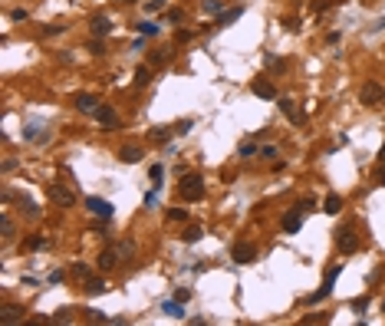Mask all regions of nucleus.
Segmentation results:
<instances>
[{
	"instance_id": "9d476101",
	"label": "nucleus",
	"mask_w": 385,
	"mask_h": 326,
	"mask_svg": "<svg viewBox=\"0 0 385 326\" xmlns=\"http://www.w3.org/2000/svg\"><path fill=\"white\" fill-rule=\"evenodd\" d=\"M86 208L96 214V218H102V221L112 218V201H106V198H86Z\"/></svg>"
},
{
	"instance_id": "0eeeda50",
	"label": "nucleus",
	"mask_w": 385,
	"mask_h": 326,
	"mask_svg": "<svg viewBox=\"0 0 385 326\" xmlns=\"http://www.w3.org/2000/svg\"><path fill=\"white\" fill-rule=\"evenodd\" d=\"M96 122H99V126L106 129V132H115L119 126H122V119H119V112H115L112 106H106V102H102V106H99V112H96Z\"/></svg>"
},
{
	"instance_id": "b1692460",
	"label": "nucleus",
	"mask_w": 385,
	"mask_h": 326,
	"mask_svg": "<svg viewBox=\"0 0 385 326\" xmlns=\"http://www.w3.org/2000/svg\"><path fill=\"white\" fill-rule=\"evenodd\" d=\"M0 231H4V241H13V234H17V224H13V218L4 211V218H0Z\"/></svg>"
},
{
	"instance_id": "ddd939ff",
	"label": "nucleus",
	"mask_w": 385,
	"mask_h": 326,
	"mask_svg": "<svg viewBox=\"0 0 385 326\" xmlns=\"http://www.w3.org/2000/svg\"><path fill=\"white\" fill-rule=\"evenodd\" d=\"M250 93L260 96V99H277V86L270 79H254L250 82Z\"/></svg>"
},
{
	"instance_id": "9b49d317",
	"label": "nucleus",
	"mask_w": 385,
	"mask_h": 326,
	"mask_svg": "<svg viewBox=\"0 0 385 326\" xmlns=\"http://www.w3.org/2000/svg\"><path fill=\"white\" fill-rule=\"evenodd\" d=\"M280 227H283V234H297L300 227H303V214L293 208V211H286L283 214V221H280Z\"/></svg>"
},
{
	"instance_id": "a878e982",
	"label": "nucleus",
	"mask_w": 385,
	"mask_h": 326,
	"mask_svg": "<svg viewBox=\"0 0 385 326\" xmlns=\"http://www.w3.org/2000/svg\"><path fill=\"white\" fill-rule=\"evenodd\" d=\"M149 82H152V66L145 63V66L135 69V86H149Z\"/></svg>"
},
{
	"instance_id": "20e7f679",
	"label": "nucleus",
	"mask_w": 385,
	"mask_h": 326,
	"mask_svg": "<svg viewBox=\"0 0 385 326\" xmlns=\"http://www.w3.org/2000/svg\"><path fill=\"white\" fill-rule=\"evenodd\" d=\"M336 247H339V254H356L359 251V234H356L352 227L336 231Z\"/></svg>"
},
{
	"instance_id": "79ce46f5",
	"label": "nucleus",
	"mask_w": 385,
	"mask_h": 326,
	"mask_svg": "<svg viewBox=\"0 0 385 326\" xmlns=\"http://www.w3.org/2000/svg\"><path fill=\"white\" fill-rule=\"evenodd\" d=\"M66 30V23H56V26H43V37H56V33Z\"/></svg>"
},
{
	"instance_id": "cd10ccee",
	"label": "nucleus",
	"mask_w": 385,
	"mask_h": 326,
	"mask_svg": "<svg viewBox=\"0 0 385 326\" xmlns=\"http://www.w3.org/2000/svg\"><path fill=\"white\" fill-rule=\"evenodd\" d=\"M257 155L263 158V162H277V155H280V149L277 145H260V152H257Z\"/></svg>"
},
{
	"instance_id": "5701e85b",
	"label": "nucleus",
	"mask_w": 385,
	"mask_h": 326,
	"mask_svg": "<svg viewBox=\"0 0 385 326\" xmlns=\"http://www.w3.org/2000/svg\"><path fill=\"white\" fill-rule=\"evenodd\" d=\"M162 310L171 316V320H181V316H185V303H181V300H168Z\"/></svg>"
},
{
	"instance_id": "c756f323",
	"label": "nucleus",
	"mask_w": 385,
	"mask_h": 326,
	"mask_svg": "<svg viewBox=\"0 0 385 326\" xmlns=\"http://www.w3.org/2000/svg\"><path fill=\"white\" fill-rule=\"evenodd\" d=\"M138 30H142L145 37H158V30H162V26L152 23V20H142V23H138Z\"/></svg>"
},
{
	"instance_id": "37998d69",
	"label": "nucleus",
	"mask_w": 385,
	"mask_h": 326,
	"mask_svg": "<svg viewBox=\"0 0 385 326\" xmlns=\"http://www.w3.org/2000/svg\"><path fill=\"white\" fill-rule=\"evenodd\" d=\"M145 208H158V188L145 195Z\"/></svg>"
},
{
	"instance_id": "423d86ee",
	"label": "nucleus",
	"mask_w": 385,
	"mask_h": 326,
	"mask_svg": "<svg viewBox=\"0 0 385 326\" xmlns=\"http://www.w3.org/2000/svg\"><path fill=\"white\" fill-rule=\"evenodd\" d=\"M230 257H234V263H254L257 260V247L250 244V241H237V244L230 247Z\"/></svg>"
},
{
	"instance_id": "6ab92c4d",
	"label": "nucleus",
	"mask_w": 385,
	"mask_h": 326,
	"mask_svg": "<svg viewBox=\"0 0 385 326\" xmlns=\"http://www.w3.org/2000/svg\"><path fill=\"white\" fill-rule=\"evenodd\" d=\"M241 17H244V7H230V10L218 13V26H230V23H237Z\"/></svg>"
},
{
	"instance_id": "de8ad7c7",
	"label": "nucleus",
	"mask_w": 385,
	"mask_h": 326,
	"mask_svg": "<svg viewBox=\"0 0 385 326\" xmlns=\"http://www.w3.org/2000/svg\"><path fill=\"white\" fill-rule=\"evenodd\" d=\"M267 66H270V69H283L286 63H283V60H277V56H267Z\"/></svg>"
},
{
	"instance_id": "49530a36",
	"label": "nucleus",
	"mask_w": 385,
	"mask_h": 326,
	"mask_svg": "<svg viewBox=\"0 0 385 326\" xmlns=\"http://www.w3.org/2000/svg\"><path fill=\"white\" fill-rule=\"evenodd\" d=\"M69 316H73V310H60V313H56V316H53V320H56V323H66V320H69Z\"/></svg>"
},
{
	"instance_id": "a211bd4d",
	"label": "nucleus",
	"mask_w": 385,
	"mask_h": 326,
	"mask_svg": "<svg viewBox=\"0 0 385 326\" xmlns=\"http://www.w3.org/2000/svg\"><path fill=\"white\" fill-rule=\"evenodd\" d=\"M106 290H109L106 277H89L86 280V297H99V293H106Z\"/></svg>"
},
{
	"instance_id": "393cba45",
	"label": "nucleus",
	"mask_w": 385,
	"mask_h": 326,
	"mask_svg": "<svg viewBox=\"0 0 385 326\" xmlns=\"http://www.w3.org/2000/svg\"><path fill=\"white\" fill-rule=\"evenodd\" d=\"M201 234H204V231H201L198 224H191V227H185V234H181V241H185V244H198V241H201Z\"/></svg>"
},
{
	"instance_id": "58836bf2",
	"label": "nucleus",
	"mask_w": 385,
	"mask_h": 326,
	"mask_svg": "<svg viewBox=\"0 0 385 326\" xmlns=\"http://www.w3.org/2000/svg\"><path fill=\"white\" fill-rule=\"evenodd\" d=\"M191 126H194V119H181L178 126H174V132H178V135H188V132H191Z\"/></svg>"
},
{
	"instance_id": "6e6552de",
	"label": "nucleus",
	"mask_w": 385,
	"mask_h": 326,
	"mask_svg": "<svg viewBox=\"0 0 385 326\" xmlns=\"http://www.w3.org/2000/svg\"><path fill=\"white\" fill-rule=\"evenodd\" d=\"M46 195H50V201H53V204H60V208L76 204V195L69 188H63V185H50V188H46Z\"/></svg>"
},
{
	"instance_id": "a19ab883",
	"label": "nucleus",
	"mask_w": 385,
	"mask_h": 326,
	"mask_svg": "<svg viewBox=\"0 0 385 326\" xmlns=\"http://www.w3.org/2000/svg\"><path fill=\"white\" fill-rule=\"evenodd\" d=\"M165 7V0H149V4H145V13H158Z\"/></svg>"
},
{
	"instance_id": "2f4dec72",
	"label": "nucleus",
	"mask_w": 385,
	"mask_h": 326,
	"mask_svg": "<svg viewBox=\"0 0 385 326\" xmlns=\"http://www.w3.org/2000/svg\"><path fill=\"white\" fill-rule=\"evenodd\" d=\"M46 244H50V241H46L43 234H37V238H30V241H26V247H30V251H43Z\"/></svg>"
},
{
	"instance_id": "473e14b6",
	"label": "nucleus",
	"mask_w": 385,
	"mask_h": 326,
	"mask_svg": "<svg viewBox=\"0 0 385 326\" xmlns=\"http://www.w3.org/2000/svg\"><path fill=\"white\" fill-rule=\"evenodd\" d=\"M178 20H185V10H181V7H171V10L165 13V23H178Z\"/></svg>"
},
{
	"instance_id": "2eb2a0df",
	"label": "nucleus",
	"mask_w": 385,
	"mask_h": 326,
	"mask_svg": "<svg viewBox=\"0 0 385 326\" xmlns=\"http://www.w3.org/2000/svg\"><path fill=\"white\" fill-rule=\"evenodd\" d=\"M257 152H260V138H247V142H241V149H237V158H244V162H250V158H257Z\"/></svg>"
},
{
	"instance_id": "c9c22d12",
	"label": "nucleus",
	"mask_w": 385,
	"mask_h": 326,
	"mask_svg": "<svg viewBox=\"0 0 385 326\" xmlns=\"http://www.w3.org/2000/svg\"><path fill=\"white\" fill-rule=\"evenodd\" d=\"M86 50L93 53V56H102V53H106V43H99V40H89V43H86Z\"/></svg>"
},
{
	"instance_id": "c03bdc74",
	"label": "nucleus",
	"mask_w": 385,
	"mask_h": 326,
	"mask_svg": "<svg viewBox=\"0 0 385 326\" xmlns=\"http://www.w3.org/2000/svg\"><path fill=\"white\" fill-rule=\"evenodd\" d=\"M86 313H89V320H93V323H106V320H109V316L99 313V310H86Z\"/></svg>"
},
{
	"instance_id": "8fccbe9b",
	"label": "nucleus",
	"mask_w": 385,
	"mask_h": 326,
	"mask_svg": "<svg viewBox=\"0 0 385 326\" xmlns=\"http://www.w3.org/2000/svg\"><path fill=\"white\" fill-rule=\"evenodd\" d=\"M188 297H191V290H174V300H181V303H185Z\"/></svg>"
},
{
	"instance_id": "7c9ffc66",
	"label": "nucleus",
	"mask_w": 385,
	"mask_h": 326,
	"mask_svg": "<svg viewBox=\"0 0 385 326\" xmlns=\"http://www.w3.org/2000/svg\"><path fill=\"white\" fill-rule=\"evenodd\" d=\"M162 175H165L162 165H152V168H149V178H152V185H155V188H162Z\"/></svg>"
},
{
	"instance_id": "e433bc0d",
	"label": "nucleus",
	"mask_w": 385,
	"mask_h": 326,
	"mask_svg": "<svg viewBox=\"0 0 385 326\" xmlns=\"http://www.w3.org/2000/svg\"><path fill=\"white\" fill-rule=\"evenodd\" d=\"M168 221H188V208H171V211H168Z\"/></svg>"
},
{
	"instance_id": "f704fd0d",
	"label": "nucleus",
	"mask_w": 385,
	"mask_h": 326,
	"mask_svg": "<svg viewBox=\"0 0 385 326\" xmlns=\"http://www.w3.org/2000/svg\"><path fill=\"white\" fill-rule=\"evenodd\" d=\"M313 208H316V201H313V198H300V201H297V211H300V214H310Z\"/></svg>"
},
{
	"instance_id": "f3484780",
	"label": "nucleus",
	"mask_w": 385,
	"mask_h": 326,
	"mask_svg": "<svg viewBox=\"0 0 385 326\" xmlns=\"http://www.w3.org/2000/svg\"><path fill=\"white\" fill-rule=\"evenodd\" d=\"M119 162L138 165V162H142V149H138V145H122V149H119Z\"/></svg>"
},
{
	"instance_id": "4d7b16f0",
	"label": "nucleus",
	"mask_w": 385,
	"mask_h": 326,
	"mask_svg": "<svg viewBox=\"0 0 385 326\" xmlns=\"http://www.w3.org/2000/svg\"><path fill=\"white\" fill-rule=\"evenodd\" d=\"M129 4H132V0H129Z\"/></svg>"
},
{
	"instance_id": "72a5a7b5",
	"label": "nucleus",
	"mask_w": 385,
	"mask_h": 326,
	"mask_svg": "<svg viewBox=\"0 0 385 326\" xmlns=\"http://www.w3.org/2000/svg\"><path fill=\"white\" fill-rule=\"evenodd\" d=\"M333 4H342V0H316V4H310V10L313 13H323V10H330Z\"/></svg>"
},
{
	"instance_id": "09e8293b",
	"label": "nucleus",
	"mask_w": 385,
	"mask_h": 326,
	"mask_svg": "<svg viewBox=\"0 0 385 326\" xmlns=\"http://www.w3.org/2000/svg\"><path fill=\"white\" fill-rule=\"evenodd\" d=\"M339 40H342V33H339V30H333V33H326V43H330V46H333V43H339Z\"/></svg>"
},
{
	"instance_id": "412c9836",
	"label": "nucleus",
	"mask_w": 385,
	"mask_h": 326,
	"mask_svg": "<svg viewBox=\"0 0 385 326\" xmlns=\"http://www.w3.org/2000/svg\"><path fill=\"white\" fill-rule=\"evenodd\" d=\"M171 132L174 129H165V126H155L149 132V142H155V145H168V138H171Z\"/></svg>"
},
{
	"instance_id": "4be33fe9",
	"label": "nucleus",
	"mask_w": 385,
	"mask_h": 326,
	"mask_svg": "<svg viewBox=\"0 0 385 326\" xmlns=\"http://www.w3.org/2000/svg\"><path fill=\"white\" fill-rule=\"evenodd\" d=\"M323 211H326V214H339V211H342V198L336 195V191H330V195H326V201H323Z\"/></svg>"
},
{
	"instance_id": "7ed1b4c3",
	"label": "nucleus",
	"mask_w": 385,
	"mask_h": 326,
	"mask_svg": "<svg viewBox=\"0 0 385 326\" xmlns=\"http://www.w3.org/2000/svg\"><path fill=\"white\" fill-rule=\"evenodd\" d=\"M277 106H280V112H283L293 126H303V122H306V115H303V109L297 106V99H290V96H277Z\"/></svg>"
},
{
	"instance_id": "5fc2aeb1",
	"label": "nucleus",
	"mask_w": 385,
	"mask_h": 326,
	"mask_svg": "<svg viewBox=\"0 0 385 326\" xmlns=\"http://www.w3.org/2000/svg\"><path fill=\"white\" fill-rule=\"evenodd\" d=\"M379 162H385V145H382V152H379Z\"/></svg>"
},
{
	"instance_id": "f03ea898",
	"label": "nucleus",
	"mask_w": 385,
	"mask_h": 326,
	"mask_svg": "<svg viewBox=\"0 0 385 326\" xmlns=\"http://www.w3.org/2000/svg\"><path fill=\"white\" fill-rule=\"evenodd\" d=\"M339 270H342L339 263H333V267H330V270L323 274V287H319V290H316L313 297H306V303H323L326 297L333 293V287H336V277H339Z\"/></svg>"
},
{
	"instance_id": "dca6fc26",
	"label": "nucleus",
	"mask_w": 385,
	"mask_h": 326,
	"mask_svg": "<svg viewBox=\"0 0 385 326\" xmlns=\"http://www.w3.org/2000/svg\"><path fill=\"white\" fill-rule=\"evenodd\" d=\"M171 56H174V46H158V50L149 53V66H165Z\"/></svg>"
},
{
	"instance_id": "f8f14e48",
	"label": "nucleus",
	"mask_w": 385,
	"mask_h": 326,
	"mask_svg": "<svg viewBox=\"0 0 385 326\" xmlns=\"http://www.w3.org/2000/svg\"><path fill=\"white\" fill-rule=\"evenodd\" d=\"M89 33H93V37H106V33H112V20L106 13H96V17L89 20Z\"/></svg>"
},
{
	"instance_id": "603ef678",
	"label": "nucleus",
	"mask_w": 385,
	"mask_h": 326,
	"mask_svg": "<svg viewBox=\"0 0 385 326\" xmlns=\"http://www.w3.org/2000/svg\"><path fill=\"white\" fill-rule=\"evenodd\" d=\"M50 283H63V270H53V274H50Z\"/></svg>"
},
{
	"instance_id": "864d4df0",
	"label": "nucleus",
	"mask_w": 385,
	"mask_h": 326,
	"mask_svg": "<svg viewBox=\"0 0 385 326\" xmlns=\"http://www.w3.org/2000/svg\"><path fill=\"white\" fill-rule=\"evenodd\" d=\"M379 185H385V162L379 165Z\"/></svg>"
},
{
	"instance_id": "ea45409f",
	"label": "nucleus",
	"mask_w": 385,
	"mask_h": 326,
	"mask_svg": "<svg viewBox=\"0 0 385 326\" xmlns=\"http://www.w3.org/2000/svg\"><path fill=\"white\" fill-rule=\"evenodd\" d=\"M10 20H30V10H23V7H17V10H10Z\"/></svg>"
},
{
	"instance_id": "4c0bfd02",
	"label": "nucleus",
	"mask_w": 385,
	"mask_h": 326,
	"mask_svg": "<svg viewBox=\"0 0 385 326\" xmlns=\"http://www.w3.org/2000/svg\"><path fill=\"white\" fill-rule=\"evenodd\" d=\"M73 277H79V280H89V267H86V263H73Z\"/></svg>"
},
{
	"instance_id": "1a4fd4ad",
	"label": "nucleus",
	"mask_w": 385,
	"mask_h": 326,
	"mask_svg": "<svg viewBox=\"0 0 385 326\" xmlns=\"http://www.w3.org/2000/svg\"><path fill=\"white\" fill-rule=\"evenodd\" d=\"M99 106H102V102L96 99L93 93H79V96H76V109H79L82 115H96V112H99Z\"/></svg>"
},
{
	"instance_id": "39448f33",
	"label": "nucleus",
	"mask_w": 385,
	"mask_h": 326,
	"mask_svg": "<svg viewBox=\"0 0 385 326\" xmlns=\"http://www.w3.org/2000/svg\"><path fill=\"white\" fill-rule=\"evenodd\" d=\"M382 99H385V86H379V82H366V86L359 89V102L362 106H379Z\"/></svg>"
},
{
	"instance_id": "c85d7f7f",
	"label": "nucleus",
	"mask_w": 385,
	"mask_h": 326,
	"mask_svg": "<svg viewBox=\"0 0 385 326\" xmlns=\"http://www.w3.org/2000/svg\"><path fill=\"white\" fill-rule=\"evenodd\" d=\"M115 251H119V257H132V254H135V244H132V241H119V244H115Z\"/></svg>"
},
{
	"instance_id": "6e6d98bb",
	"label": "nucleus",
	"mask_w": 385,
	"mask_h": 326,
	"mask_svg": "<svg viewBox=\"0 0 385 326\" xmlns=\"http://www.w3.org/2000/svg\"><path fill=\"white\" fill-rule=\"evenodd\" d=\"M382 310H385V303H382Z\"/></svg>"
},
{
	"instance_id": "bb28decb",
	"label": "nucleus",
	"mask_w": 385,
	"mask_h": 326,
	"mask_svg": "<svg viewBox=\"0 0 385 326\" xmlns=\"http://www.w3.org/2000/svg\"><path fill=\"white\" fill-rule=\"evenodd\" d=\"M201 7H204V13H211V17L224 13V0H201Z\"/></svg>"
},
{
	"instance_id": "4468645a",
	"label": "nucleus",
	"mask_w": 385,
	"mask_h": 326,
	"mask_svg": "<svg viewBox=\"0 0 385 326\" xmlns=\"http://www.w3.org/2000/svg\"><path fill=\"white\" fill-rule=\"evenodd\" d=\"M119 260H122V257H119V251H115V247H109V251H102L99 257H96V263H99V270H102V274L115 270V267H119Z\"/></svg>"
},
{
	"instance_id": "aec40b11",
	"label": "nucleus",
	"mask_w": 385,
	"mask_h": 326,
	"mask_svg": "<svg viewBox=\"0 0 385 326\" xmlns=\"http://www.w3.org/2000/svg\"><path fill=\"white\" fill-rule=\"evenodd\" d=\"M20 320H23V310H20V307H4V310H0V323H4V326L20 323Z\"/></svg>"
},
{
	"instance_id": "f257e3e1",
	"label": "nucleus",
	"mask_w": 385,
	"mask_h": 326,
	"mask_svg": "<svg viewBox=\"0 0 385 326\" xmlns=\"http://www.w3.org/2000/svg\"><path fill=\"white\" fill-rule=\"evenodd\" d=\"M178 198L181 201H201L204 198V178L201 175H181V182H178Z\"/></svg>"
},
{
	"instance_id": "a18cd8bd",
	"label": "nucleus",
	"mask_w": 385,
	"mask_h": 326,
	"mask_svg": "<svg viewBox=\"0 0 385 326\" xmlns=\"http://www.w3.org/2000/svg\"><path fill=\"white\" fill-rule=\"evenodd\" d=\"M185 40H191V30H178L174 33V43H185Z\"/></svg>"
},
{
	"instance_id": "3c124183",
	"label": "nucleus",
	"mask_w": 385,
	"mask_h": 326,
	"mask_svg": "<svg viewBox=\"0 0 385 326\" xmlns=\"http://www.w3.org/2000/svg\"><path fill=\"white\" fill-rule=\"evenodd\" d=\"M283 26H286V30H300V23H297V17H290V20H283Z\"/></svg>"
}]
</instances>
